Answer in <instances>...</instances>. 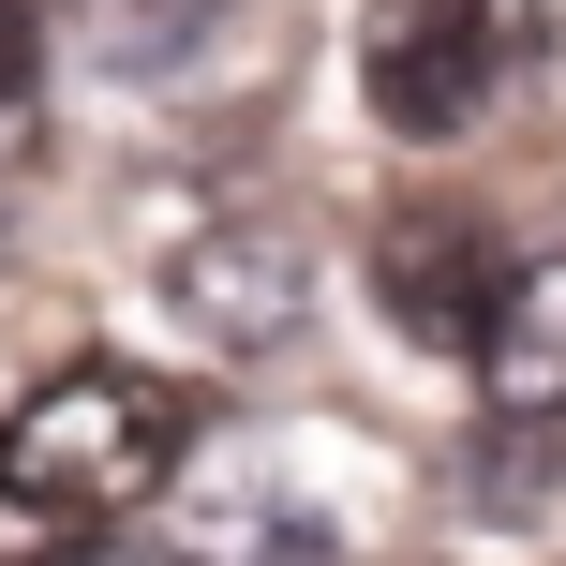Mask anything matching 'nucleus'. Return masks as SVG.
I'll list each match as a JSON object with an SVG mask.
<instances>
[{
	"label": "nucleus",
	"instance_id": "obj_1",
	"mask_svg": "<svg viewBox=\"0 0 566 566\" xmlns=\"http://www.w3.org/2000/svg\"><path fill=\"white\" fill-rule=\"evenodd\" d=\"M179 448H195V388L149 358H60L45 388L0 418V492L45 522H119L149 507V492L179 478Z\"/></svg>",
	"mask_w": 566,
	"mask_h": 566
},
{
	"label": "nucleus",
	"instance_id": "obj_2",
	"mask_svg": "<svg viewBox=\"0 0 566 566\" xmlns=\"http://www.w3.org/2000/svg\"><path fill=\"white\" fill-rule=\"evenodd\" d=\"M522 75V15L507 0H373L358 15V105L402 149H462Z\"/></svg>",
	"mask_w": 566,
	"mask_h": 566
},
{
	"label": "nucleus",
	"instance_id": "obj_3",
	"mask_svg": "<svg viewBox=\"0 0 566 566\" xmlns=\"http://www.w3.org/2000/svg\"><path fill=\"white\" fill-rule=\"evenodd\" d=\"M313 298H328V269H313V239L269 224V209H224V224H195V239L165 254V313H179L195 343H224V358L298 343Z\"/></svg>",
	"mask_w": 566,
	"mask_h": 566
},
{
	"label": "nucleus",
	"instance_id": "obj_4",
	"mask_svg": "<svg viewBox=\"0 0 566 566\" xmlns=\"http://www.w3.org/2000/svg\"><path fill=\"white\" fill-rule=\"evenodd\" d=\"M358 269H373V298H388V328L432 343V358H478L492 298H507V254H492L478 209H388Z\"/></svg>",
	"mask_w": 566,
	"mask_h": 566
},
{
	"label": "nucleus",
	"instance_id": "obj_5",
	"mask_svg": "<svg viewBox=\"0 0 566 566\" xmlns=\"http://www.w3.org/2000/svg\"><path fill=\"white\" fill-rule=\"evenodd\" d=\"M478 402H492V432H552L566 418V239L507 254V298L478 328Z\"/></svg>",
	"mask_w": 566,
	"mask_h": 566
},
{
	"label": "nucleus",
	"instance_id": "obj_6",
	"mask_svg": "<svg viewBox=\"0 0 566 566\" xmlns=\"http://www.w3.org/2000/svg\"><path fill=\"white\" fill-rule=\"evenodd\" d=\"M224 30V0H90V60L105 75H179Z\"/></svg>",
	"mask_w": 566,
	"mask_h": 566
},
{
	"label": "nucleus",
	"instance_id": "obj_7",
	"mask_svg": "<svg viewBox=\"0 0 566 566\" xmlns=\"http://www.w3.org/2000/svg\"><path fill=\"white\" fill-rule=\"evenodd\" d=\"M30 149H45V90H30V45L0 30V179H15Z\"/></svg>",
	"mask_w": 566,
	"mask_h": 566
},
{
	"label": "nucleus",
	"instance_id": "obj_8",
	"mask_svg": "<svg viewBox=\"0 0 566 566\" xmlns=\"http://www.w3.org/2000/svg\"><path fill=\"white\" fill-rule=\"evenodd\" d=\"M0 566H60V522L15 507V492H0Z\"/></svg>",
	"mask_w": 566,
	"mask_h": 566
},
{
	"label": "nucleus",
	"instance_id": "obj_9",
	"mask_svg": "<svg viewBox=\"0 0 566 566\" xmlns=\"http://www.w3.org/2000/svg\"><path fill=\"white\" fill-rule=\"evenodd\" d=\"M60 566H179V552H149V537H60Z\"/></svg>",
	"mask_w": 566,
	"mask_h": 566
},
{
	"label": "nucleus",
	"instance_id": "obj_10",
	"mask_svg": "<svg viewBox=\"0 0 566 566\" xmlns=\"http://www.w3.org/2000/svg\"><path fill=\"white\" fill-rule=\"evenodd\" d=\"M522 15V45H566V0H507Z\"/></svg>",
	"mask_w": 566,
	"mask_h": 566
}]
</instances>
